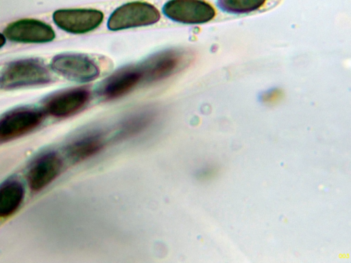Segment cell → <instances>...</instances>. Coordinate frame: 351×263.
<instances>
[{"mask_svg":"<svg viewBox=\"0 0 351 263\" xmlns=\"http://www.w3.org/2000/svg\"><path fill=\"white\" fill-rule=\"evenodd\" d=\"M53 76L45 64L36 58H23L8 64L0 74V87L5 90L45 85Z\"/></svg>","mask_w":351,"mask_h":263,"instance_id":"6da1fadb","label":"cell"},{"mask_svg":"<svg viewBox=\"0 0 351 263\" xmlns=\"http://www.w3.org/2000/svg\"><path fill=\"white\" fill-rule=\"evenodd\" d=\"M191 60L184 50L169 49L155 53L137 64L142 82L152 83L167 78L182 69Z\"/></svg>","mask_w":351,"mask_h":263,"instance_id":"7a4b0ae2","label":"cell"},{"mask_svg":"<svg viewBox=\"0 0 351 263\" xmlns=\"http://www.w3.org/2000/svg\"><path fill=\"white\" fill-rule=\"evenodd\" d=\"M45 114L41 108L21 106L0 116V142L23 136L41 125Z\"/></svg>","mask_w":351,"mask_h":263,"instance_id":"3957f363","label":"cell"},{"mask_svg":"<svg viewBox=\"0 0 351 263\" xmlns=\"http://www.w3.org/2000/svg\"><path fill=\"white\" fill-rule=\"evenodd\" d=\"M160 18L158 9L143 1H132L117 8L110 16L108 27L112 31L147 26Z\"/></svg>","mask_w":351,"mask_h":263,"instance_id":"277c9868","label":"cell"},{"mask_svg":"<svg viewBox=\"0 0 351 263\" xmlns=\"http://www.w3.org/2000/svg\"><path fill=\"white\" fill-rule=\"evenodd\" d=\"M90 98V90L85 87L69 88L47 95L41 103L45 114L62 118L72 116L82 110Z\"/></svg>","mask_w":351,"mask_h":263,"instance_id":"5b68a950","label":"cell"},{"mask_svg":"<svg viewBox=\"0 0 351 263\" xmlns=\"http://www.w3.org/2000/svg\"><path fill=\"white\" fill-rule=\"evenodd\" d=\"M51 69L64 77L77 82L93 81L100 73L97 64L88 56L75 53H64L53 58Z\"/></svg>","mask_w":351,"mask_h":263,"instance_id":"8992f818","label":"cell"},{"mask_svg":"<svg viewBox=\"0 0 351 263\" xmlns=\"http://www.w3.org/2000/svg\"><path fill=\"white\" fill-rule=\"evenodd\" d=\"M162 12L171 20L184 24L204 23L215 15L213 7L202 0H169Z\"/></svg>","mask_w":351,"mask_h":263,"instance_id":"52a82bcc","label":"cell"},{"mask_svg":"<svg viewBox=\"0 0 351 263\" xmlns=\"http://www.w3.org/2000/svg\"><path fill=\"white\" fill-rule=\"evenodd\" d=\"M53 21L62 30L72 34H84L97 28L104 14L95 9H61L53 14Z\"/></svg>","mask_w":351,"mask_h":263,"instance_id":"ba28073f","label":"cell"},{"mask_svg":"<svg viewBox=\"0 0 351 263\" xmlns=\"http://www.w3.org/2000/svg\"><path fill=\"white\" fill-rule=\"evenodd\" d=\"M142 82L138 65H128L119 68L97 86V95L106 100L124 96Z\"/></svg>","mask_w":351,"mask_h":263,"instance_id":"9c48e42d","label":"cell"},{"mask_svg":"<svg viewBox=\"0 0 351 263\" xmlns=\"http://www.w3.org/2000/svg\"><path fill=\"white\" fill-rule=\"evenodd\" d=\"M10 40L23 43H45L53 40L56 34L52 27L41 21L23 18L10 23L3 31Z\"/></svg>","mask_w":351,"mask_h":263,"instance_id":"30bf717a","label":"cell"},{"mask_svg":"<svg viewBox=\"0 0 351 263\" xmlns=\"http://www.w3.org/2000/svg\"><path fill=\"white\" fill-rule=\"evenodd\" d=\"M63 166L61 157L55 151H46L38 155L30 164L27 180L29 188L39 191L52 182Z\"/></svg>","mask_w":351,"mask_h":263,"instance_id":"8fae6325","label":"cell"},{"mask_svg":"<svg viewBox=\"0 0 351 263\" xmlns=\"http://www.w3.org/2000/svg\"><path fill=\"white\" fill-rule=\"evenodd\" d=\"M104 147V141L97 134L80 137L65 147L68 159L75 163L84 161L99 153Z\"/></svg>","mask_w":351,"mask_h":263,"instance_id":"7c38bea8","label":"cell"},{"mask_svg":"<svg viewBox=\"0 0 351 263\" xmlns=\"http://www.w3.org/2000/svg\"><path fill=\"white\" fill-rule=\"evenodd\" d=\"M23 184L10 179L0 185V218L10 216L19 208L25 197Z\"/></svg>","mask_w":351,"mask_h":263,"instance_id":"4fadbf2b","label":"cell"},{"mask_svg":"<svg viewBox=\"0 0 351 263\" xmlns=\"http://www.w3.org/2000/svg\"><path fill=\"white\" fill-rule=\"evenodd\" d=\"M154 118L152 112L140 113L129 118L120 125L115 138L124 140L139 134L152 123Z\"/></svg>","mask_w":351,"mask_h":263,"instance_id":"5bb4252c","label":"cell"},{"mask_svg":"<svg viewBox=\"0 0 351 263\" xmlns=\"http://www.w3.org/2000/svg\"><path fill=\"white\" fill-rule=\"evenodd\" d=\"M266 0H218L219 6L232 14H245L261 8Z\"/></svg>","mask_w":351,"mask_h":263,"instance_id":"9a60e30c","label":"cell"},{"mask_svg":"<svg viewBox=\"0 0 351 263\" xmlns=\"http://www.w3.org/2000/svg\"><path fill=\"white\" fill-rule=\"evenodd\" d=\"M282 97V92L278 89H275L266 92L263 96V100L267 103H275Z\"/></svg>","mask_w":351,"mask_h":263,"instance_id":"2e32d148","label":"cell"},{"mask_svg":"<svg viewBox=\"0 0 351 263\" xmlns=\"http://www.w3.org/2000/svg\"><path fill=\"white\" fill-rule=\"evenodd\" d=\"M5 42V37L0 33V48H1Z\"/></svg>","mask_w":351,"mask_h":263,"instance_id":"e0dca14e","label":"cell"}]
</instances>
